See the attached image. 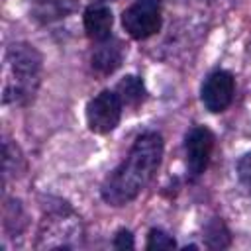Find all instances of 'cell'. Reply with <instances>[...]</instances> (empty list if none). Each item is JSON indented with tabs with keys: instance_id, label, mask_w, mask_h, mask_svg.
Wrapping results in <instances>:
<instances>
[{
	"instance_id": "obj_1",
	"label": "cell",
	"mask_w": 251,
	"mask_h": 251,
	"mask_svg": "<svg viewBox=\"0 0 251 251\" xmlns=\"http://www.w3.org/2000/svg\"><path fill=\"white\" fill-rule=\"evenodd\" d=\"M163 151L165 143L161 133L143 131L133 141L126 159L102 182V200L114 208L133 202L157 175L163 161Z\"/></svg>"
},
{
	"instance_id": "obj_2",
	"label": "cell",
	"mask_w": 251,
	"mask_h": 251,
	"mask_svg": "<svg viewBox=\"0 0 251 251\" xmlns=\"http://www.w3.org/2000/svg\"><path fill=\"white\" fill-rule=\"evenodd\" d=\"M41 53L25 41L10 43L2 61V102L14 108L27 106L41 86Z\"/></svg>"
},
{
	"instance_id": "obj_3",
	"label": "cell",
	"mask_w": 251,
	"mask_h": 251,
	"mask_svg": "<svg viewBox=\"0 0 251 251\" xmlns=\"http://www.w3.org/2000/svg\"><path fill=\"white\" fill-rule=\"evenodd\" d=\"M82 239L80 218L67 206L49 208L37 231V249H73Z\"/></svg>"
},
{
	"instance_id": "obj_4",
	"label": "cell",
	"mask_w": 251,
	"mask_h": 251,
	"mask_svg": "<svg viewBox=\"0 0 251 251\" xmlns=\"http://www.w3.org/2000/svg\"><path fill=\"white\" fill-rule=\"evenodd\" d=\"M122 27L135 41H145L163 27L161 0H135L122 12Z\"/></svg>"
},
{
	"instance_id": "obj_5",
	"label": "cell",
	"mask_w": 251,
	"mask_h": 251,
	"mask_svg": "<svg viewBox=\"0 0 251 251\" xmlns=\"http://www.w3.org/2000/svg\"><path fill=\"white\" fill-rule=\"evenodd\" d=\"M124 104L116 90H102L86 104V126L92 133L106 135L114 131L122 120Z\"/></svg>"
},
{
	"instance_id": "obj_6",
	"label": "cell",
	"mask_w": 251,
	"mask_h": 251,
	"mask_svg": "<svg viewBox=\"0 0 251 251\" xmlns=\"http://www.w3.org/2000/svg\"><path fill=\"white\" fill-rule=\"evenodd\" d=\"M216 145L214 133L204 126H194L184 135V155H186V176L190 182L198 180L212 159Z\"/></svg>"
},
{
	"instance_id": "obj_7",
	"label": "cell",
	"mask_w": 251,
	"mask_h": 251,
	"mask_svg": "<svg viewBox=\"0 0 251 251\" xmlns=\"http://www.w3.org/2000/svg\"><path fill=\"white\" fill-rule=\"evenodd\" d=\"M233 96H235V78L226 69L212 71L200 86V100L204 108L212 114L226 112L231 106Z\"/></svg>"
},
{
	"instance_id": "obj_8",
	"label": "cell",
	"mask_w": 251,
	"mask_h": 251,
	"mask_svg": "<svg viewBox=\"0 0 251 251\" xmlns=\"http://www.w3.org/2000/svg\"><path fill=\"white\" fill-rule=\"evenodd\" d=\"M124 55H126V51H124L122 41L116 37H108L104 41H98L96 47L92 49L90 65L98 75L108 76L122 67Z\"/></svg>"
},
{
	"instance_id": "obj_9",
	"label": "cell",
	"mask_w": 251,
	"mask_h": 251,
	"mask_svg": "<svg viewBox=\"0 0 251 251\" xmlns=\"http://www.w3.org/2000/svg\"><path fill=\"white\" fill-rule=\"evenodd\" d=\"M82 25L86 31V37L94 43L104 41L108 37H112V25H114V14L112 10L102 4H90L84 12H82Z\"/></svg>"
},
{
	"instance_id": "obj_10",
	"label": "cell",
	"mask_w": 251,
	"mask_h": 251,
	"mask_svg": "<svg viewBox=\"0 0 251 251\" xmlns=\"http://www.w3.org/2000/svg\"><path fill=\"white\" fill-rule=\"evenodd\" d=\"M78 0H31V14L39 22H57L76 8Z\"/></svg>"
},
{
	"instance_id": "obj_11",
	"label": "cell",
	"mask_w": 251,
	"mask_h": 251,
	"mask_svg": "<svg viewBox=\"0 0 251 251\" xmlns=\"http://www.w3.org/2000/svg\"><path fill=\"white\" fill-rule=\"evenodd\" d=\"M116 94L120 96L122 104L126 108H137L139 104H143V100L147 98V90H145V84L139 76L135 75H127L124 76L118 84H116Z\"/></svg>"
},
{
	"instance_id": "obj_12",
	"label": "cell",
	"mask_w": 251,
	"mask_h": 251,
	"mask_svg": "<svg viewBox=\"0 0 251 251\" xmlns=\"http://www.w3.org/2000/svg\"><path fill=\"white\" fill-rule=\"evenodd\" d=\"M222 237L229 239V231H227V227L222 224V220L214 218V220L206 226V241H208L210 247H220V249H222V247H227V243L222 241Z\"/></svg>"
},
{
	"instance_id": "obj_13",
	"label": "cell",
	"mask_w": 251,
	"mask_h": 251,
	"mask_svg": "<svg viewBox=\"0 0 251 251\" xmlns=\"http://www.w3.org/2000/svg\"><path fill=\"white\" fill-rule=\"evenodd\" d=\"M147 249H173L176 247V241L173 239V235H169L167 231L159 229V227H153L149 229L147 233V243H145Z\"/></svg>"
},
{
	"instance_id": "obj_14",
	"label": "cell",
	"mask_w": 251,
	"mask_h": 251,
	"mask_svg": "<svg viewBox=\"0 0 251 251\" xmlns=\"http://www.w3.org/2000/svg\"><path fill=\"white\" fill-rule=\"evenodd\" d=\"M237 178L241 182V186L245 188V192L251 198V151L245 153L239 161H237Z\"/></svg>"
},
{
	"instance_id": "obj_15",
	"label": "cell",
	"mask_w": 251,
	"mask_h": 251,
	"mask_svg": "<svg viewBox=\"0 0 251 251\" xmlns=\"http://www.w3.org/2000/svg\"><path fill=\"white\" fill-rule=\"evenodd\" d=\"M116 249H131L135 243H133V235H131V231L129 229H126V227H122V229H118V233L114 235V243H112Z\"/></svg>"
}]
</instances>
